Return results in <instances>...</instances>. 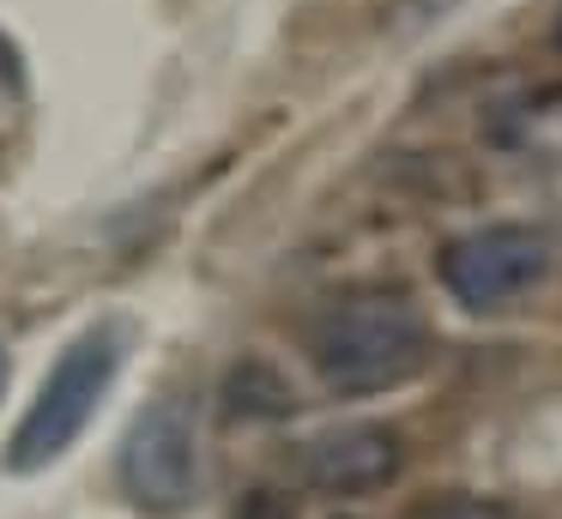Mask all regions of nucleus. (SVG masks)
Returning a JSON list of instances; mask_svg holds the SVG:
<instances>
[{
	"label": "nucleus",
	"instance_id": "obj_10",
	"mask_svg": "<svg viewBox=\"0 0 562 519\" xmlns=\"http://www.w3.org/2000/svg\"><path fill=\"white\" fill-rule=\"evenodd\" d=\"M557 48H562V19H557Z\"/></svg>",
	"mask_w": 562,
	"mask_h": 519
},
{
	"label": "nucleus",
	"instance_id": "obj_9",
	"mask_svg": "<svg viewBox=\"0 0 562 519\" xmlns=\"http://www.w3.org/2000/svg\"><path fill=\"white\" fill-rule=\"evenodd\" d=\"M7 374H13V362H7V345H0V398H7Z\"/></svg>",
	"mask_w": 562,
	"mask_h": 519
},
{
	"label": "nucleus",
	"instance_id": "obj_4",
	"mask_svg": "<svg viewBox=\"0 0 562 519\" xmlns=\"http://www.w3.org/2000/svg\"><path fill=\"white\" fill-rule=\"evenodd\" d=\"M550 260H557V241L538 224H484L465 229L441 248L436 272L448 284V296L465 314H496L514 296H526L532 284H544Z\"/></svg>",
	"mask_w": 562,
	"mask_h": 519
},
{
	"label": "nucleus",
	"instance_id": "obj_3",
	"mask_svg": "<svg viewBox=\"0 0 562 519\" xmlns=\"http://www.w3.org/2000/svg\"><path fill=\"white\" fill-rule=\"evenodd\" d=\"M115 483L122 495L151 519L182 514L200 495V435H194V398L188 393H158L139 405L115 447Z\"/></svg>",
	"mask_w": 562,
	"mask_h": 519
},
{
	"label": "nucleus",
	"instance_id": "obj_5",
	"mask_svg": "<svg viewBox=\"0 0 562 519\" xmlns=\"http://www.w3.org/2000/svg\"><path fill=\"white\" fill-rule=\"evenodd\" d=\"M296 471L315 495H375L405 471V441L387 422H339L296 447Z\"/></svg>",
	"mask_w": 562,
	"mask_h": 519
},
{
	"label": "nucleus",
	"instance_id": "obj_6",
	"mask_svg": "<svg viewBox=\"0 0 562 519\" xmlns=\"http://www.w3.org/2000/svg\"><path fill=\"white\" fill-rule=\"evenodd\" d=\"M272 405H291V393H284V381L272 369H260V362H236L231 381H224V410L231 417H272Z\"/></svg>",
	"mask_w": 562,
	"mask_h": 519
},
{
	"label": "nucleus",
	"instance_id": "obj_7",
	"mask_svg": "<svg viewBox=\"0 0 562 519\" xmlns=\"http://www.w3.org/2000/svg\"><path fill=\"white\" fill-rule=\"evenodd\" d=\"M412 519H508L496 501H484V495H465V489H441L429 495L424 507H412Z\"/></svg>",
	"mask_w": 562,
	"mask_h": 519
},
{
	"label": "nucleus",
	"instance_id": "obj_8",
	"mask_svg": "<svg viewBox=\"0 0 562 519\" xmlns=\"http://www.w3.org/2000/svg\"><path fill=\"white\" fill-rule=\"evenodd\" d=\"M231 519H291V501H284L279 489H248Z\"/></svg>",
	"mask_w": 562,
	"mask_h": 519
},
{
	"label": "nucleus",
	"instance_id": "obj_2",
	"mask_svg": "<svg viewBox=\"0 0 562 519\" xmlns=\"http://www.w3.org/2000/svg\"><path fill=\"white\" fill-rule=\"evenodd\" d=\"M127 350H134V326L103 314L86 332H74L61 345V357L49 362L31 410L19 417L13 441H7V471H49L79 435L91 429V417L103 410L115 374H122Z\"/></svg>",
	"mask_w": 562,
	"mask_h": 519
},
{
	"label": "nucleus",
	"instance_id": "obj_1",
	"mask_svg": "<svg viewBox=\"0 0 562 519\" xmlns=\"http://www.w3.org/2000/svg\"><path fill=\"white\" fill-rule=\"evenodd\" d=\"M303 345L327 393L375 398L424 369L429 320L405 290H345L315 314Z\"/></svg>",
	"mask_w": 562,
	"mask_h": 519
}]
</instances>
